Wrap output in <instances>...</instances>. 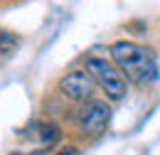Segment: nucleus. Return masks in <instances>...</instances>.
Wrapping results in <instances>:
<instances>
[{
  "instance_id": "nucleus-4",
  "label": "nucleus",
  "mask_w": 160,
  "mask_h": 155,
  "mask_svg": "<svg viewBox=\"0 0 160 155\" xmlns=\"http://www.w3.org/2000/svg\"><path fill=\"white\" fill-rule=\"evenodd\" d=\"M96 89H99L96 81L91 79V74H89L86 69L67 72V74H62L59 81H57L59 96L67 98V101H74V103H89V101H94Z\"/></svg>"
},
{
  "instance_id": "nucleus-1",
  "label": "nucleus",
  "mask_w": 160,
  "mask_h": 155,
  "mask_svg": "<svg viewBox=\"0 0 160 155\" xmlns=\"http://www.w3.org/2000/svg\"><path fill=\"white\" fill-rule=\"evenodd\" d=\"M111 62L116 64L123 79L138 86H148L158 79V59L155 52L145 44L131 42V39H118L108 47Z\"/></svg>"
},
{
  "instance_id": "nucleus-3",
  "label": "nucleus",
  "mask_w": 160,
  "mask_h": 155,
  "mask_svg": "<svg viewBox=\"0 0 160 155\" xmlns=\"http://www.w3.org/2000/svg\"><path fill=\"white\" fill-rule=\"evenodd\" d=\"M108 121H111V106L103 98H94L77 111V128H79V136L86 140H96L103 136L108 128Z\"/></svg>"
},
{
  "instance_id": "nucleus-9",
  "label": "nucleus",
  "mask_w": 160,
  "mask_h": 155,
  "mask_svg": "<svg viewBox=\"0 0 160 155\" xmlns=\"http://www.w3.org/2000/svg\"><path fill=\"white\" fill-rule=\"evenodd\" d=\"M10 155H22V153H10Z\"/></svg>"
},
{
  "instance_id": "nucleus-6",
  "label": "nucleus",
  "mask_w": 160,
  "mask_h": 155,
  "mask_svg": "<svg viewBox=\"0 0 160 155\" xmlns=\"http://www.w3.org/2000/svg\"><path fill=\"white\" fill-rule=\"evenodd\" d=\"M22 44V37L18 32L8 30V27H0V54H15Z\"/></svg>"
},
{
  "instance_id": "nucleus-2",
  "label": "nucleus",
  "mask_w": 160,
  "mask_h": 155,
  "mask_svg": "<svg viewBox=\"0 0 160 155\" xmlns=\"http://www.w3.org/2000/svg\"><path fill=\"white\" fill-rule=\"evenodd\" d=\"M84 69L91 74V79L96 81V86L103 91L106 101L118 103V101L126 98V91H128V89H126V79H123V74L116 69L113 62H108L106 57L89 54V57H86V64H84Z\"/></svg>"
},
{
  "instance_id": "nucleus-7",
  "label": "nucleus",
  "mask_w": 160,
  "mask_h": 155,
  "mask_svg": "<svg viewBox=\"0 0 160 155\" xmlns=\"http://www.w3.org/2000/svg\"><path fill=\"white\" fill-rule=\"evenodd\" d=\"M57 155H79V150H77L74 145H67V148H62Z\"/></svg>"
},
{
  "instance_id": "nucleus-5",
  "label": "nucleus",
  "mask_w": 160,
  "mask_h": 155,
  "mask_svg": "<svg viewBox=\"0 0 160 155\" xmlns=\"http://www.w3.org/2000/svg\"><path fill=\"white\" fill-rule=\"evenodd\" d=\"M35 138H37V143H40V145L52 148V145L62 138L59 123H54V121H42V123H35Z\"/></svg>"
},
{
  "instance_id": "nucleus-8",
  "label": "nucleus",
  "mask_w": 160,
  "mask_h": 155,
  "mask_svg": "<svg viewBox=\"0 0 160 155\" xmlns=\"http://www.w3.org/2000/svg\"><path fill=\"white\" fill-rule=\"evenodd\" d=\"M30 155H44V153H42V150H35V153H30Z\"/></svg>"
}]
</instances>
